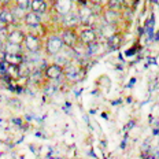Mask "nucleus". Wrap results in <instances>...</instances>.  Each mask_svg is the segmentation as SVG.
Listing matches in <instances>:
<instances>
[{"instance_id": "0eeeda50", "label": "nucleus", "mask_w": 159, "mask_h": 159, "mask_svg": "<svg viewBox=\"0 0 159 159\" xmlns=\"http://www.w3.org/2000/svg\"><path fill=\"white\" fill-rule=\"evenodd\" d=\"M78 21L84 25H92V21H93V12H92L91 8H88L87 6L80 8L78 11Z\"/></svg>"}, {"instance_id": "1a4fd4ad", "label": "nucleus", "mask_w": 159, "mask_h": 159, "mask_svg": "<svg viewBox=\"0 0 159 159\" xmlns=\"http://www.w3.org/2000/svg\"><path fill=\"white\" fill-rule=\"evenodd\" d=\"M25 40V33L22 30H12L7 34V43H11V44H16L21 45Z\"/></svg>"}, {"instance_id": "9b49d317", "label": "nucleus", "mask_w": 159, "mask_h": 159, "mask_svg": "<svg viewBox=\"0 0 159 159\" xmlns=\"http://www.w3.org/2000/svg\"><path fill=\"white\" fill-rule=\"evenodd\" d=\"M30 10L34 14H44L47 10V3L44 0H30Z\"/></svg>"}, {"instance_id": "b1692460", "label": "nucleus", "mask_w": 159, "mask_h": 159, "mask_svg": "<svg viewBox=\"0 0 159 159\" xmlns=\"http://www.w3.org/2000/svg\"><path fill=\"white\" fill-rule=\"evenodd\" d=\"M89 2H91L92 4H100L102 0H89Z\"/></svg>"}, {"instance_id": "f3484780", "label": "nucleus", "mask_w": 159, "mask_h": 159, "mask_svg": "<svg viewBox=\"0 0 159 159\" xmlns=\"http://www.w3.org/2000/svg\"><path fill=\"white\" fill-rule=\"evenodd\" d=\"M104 19H106V24L114 25L115 19H117V11H110V10H108V11L104 14Z\"/></svg>"}, {"instance_id": "a211bd4d", "label": "nucleus", "mask_w": 159, "mask_h": 159, "mask_svg": "<svg viewBox=\"0 0 159 159\" xmlns=\"http://www.w3.org/2000/svg\"><path fill=\"white\" fill-rule=\"evenodd\" d=\"M121 6H122L121 0H108V3H107V7L110 11H118L121 8Z\"/></svg>"}, {"instance_id": "7ed1b4c3", "label": "nucleus", "mask_w": 159, "mask_h": 159, "mask_svg": "<svg viewBox=\"0 0 159 159\" xmlns=\"http://www.w3.org/2000/svg\"><path fill=\"white\" fill-rule=\"evenodd\" d=\"M78 39H80V41H81L82 44L91 45V44H93V43H96L98 34H96L95 29L85 28V29H82V30H81V33H80V36H78Z\"/></svg>"}, {"instance_id": "f03ea898", "label": "nucleus", "mask_w": 159, "mask_h": 159, "mask_svg": "<svg viewBox=\"0 0 159 159\" xmlns=\"http://www.w3.org/2000/svg\"><path fill=\"white\" fill-rule=\"evenodd\" d=\"M24 45L29 52H39L41 48V41L36 34H25V40H24Z\"/></svg>"}, {"instance_id": "39448f33", "label": "nucleus", "mask_w": 159, "mask_h": 159, "mask_svg": "<svg viewBox=\"0 0 159 159\" xmlns=\"http://www.w3.org/2000/svg\"><path fill=\"white\" fill-rule=\"evenodd\" d=\"M63 75L71 82L80 81L81 77H82L81 70H80L77 66H74V65H66L63 67Z\"/></svg>"}, {"instance_id": "4be33fe9", "label": "nucleus", "mask_w": 159, "mask_h": 159, "mask_svg": "<svg viewBox=\"0 0 159 159\" xmlns=\"http://www.w3.org/2000/svg\"><path fill=\"white\" fill-rule=\"evenodd\" d=\"M11 3V0H0V4H3V6H7Z\"/></svg>"}, {"instance_id": "412c9836", "label": "nucleus", "mask_w": 159, "mask_h": 159, "mask_svg": "<svg viewBox=\"0 0 159 159\" xmlns=\"http://www.w3.org/2000/svg\"><path fill=\"white\" fill-rule=\"evenodd\" d=\"M7 24H6L4 22V19L2 18V16H0V32H3V30H6V29H7Z\"/></svg>"}, {"instance_id": "6ab92c4d", "label": "nucleus", "mask_w": 159, "mask_h": 159, "mask_svg": "<svg viewBox=\"0 0 159 159\" xmlns=\"http://www.w3.org/2000/svg\"><path fill=\"white\" fill-rule=\"evenodd\" d=\"M102 33L106 36V37H111L112 34H115L114 33V25H108V24H106L103 28H102Z\"/></svg>"}, {"instance_id": "2eb2a0df", "label": "nucleus", "mask_w": 159, "mask_h": 159, "mask_svg": "<svg viewBox=\"0 0 159 159\" xmlns=\"http://www.w3.org/2000/svg\"><path fill=\"white\" fill-rule=\"evenodd\" d=\"M0 16H2L3 19H4V22L7 25H11L15 22V15L12 11H10V10H0Z\"/></svg>"}, {"instance_id": "6e6552de", "label": "nucleus", "mask_w": 159, "mask_h": 159, "mask_svg": "<svg viewBox=\"0 0 159 159\" xmlns=\"http://www.w3.org/2000/svg\"><path fill=\"white\" fill-rule=\"evenodd\" d=\"M71 7H73L71 0H56L55 3V10L63 16L71 11Z\"/></svg>"}, {"instance_id": "393cba45", "label": "nucleus", "mask_w": 159, "mask_h": 159, "mask_svg": "<svg viewBox=\"0 0 159 159\" xmlns=\"http://www.w3.org/2000/svg\"><path fill=\"white\" fill-rule=\"evenodd\" d=\"M152 3H159V0H151Z\"/></svg>"}, {"instance_id": "5701e85b", "label": "nucleus", "mask_w": 159, "mask_h": 159, "mask_svg": "<svg viewBox=\"0 0 159 159\" xmlns=\"http://www.w3.org/2000/svg\"><path fill=\"white\" fill-rule=\"evenodd\" d=\"M77 2L81 4V7H84V6H87V0H77Z\"/></svg>"}, {"instance_id": "f8f14e48", "label": "nucleus", "mask_w": 159, "mask_h": 159, "mask_svg": "<svg viewBox=\"0 0 159 159\" xmlns=\"http://www.w3.org/2000/svg\"><path fill=\"white\" fill-rule=\"evenodd\" d=\"M65 25L67 26V29H73V26H75V25H78L80 24V21H78V15L75 14V12H69V14H66L65 15Z\"/></svg>"}, {"instance_id": "f257e3e1", "label": "nucleus", "mask_w": 159, "mask_h": 159, "mask_svg": "<svg viewBox=\"0 0 159 159\" xmlns=\"http://www.w3.org/2000/svg\"><path fill=\"white\" fill-rule=\"evenodd\" d=\"M63 48V41L59 36H51L47 40V44H45V49H47L48 55H58L59 52Z\"/></svg>"}, {"instance_id": "aec40b11", "label": "nucleus", "mask_w": 159, "mask_h": 159, "mask_svg": "<svg viewBox=\"0 0 159 159\" xmlns=\"http://www.w3.org/2000/svg\"><path fill=\"white\" fill-rule=\"evenodd\" d=\"M15 4L19 10L25 11V10L30 8V0H15Z\"/></svg>"}, {"instance_id": "ddd939ff", "label": "nucleus", "mask_w": 159, "mask_h": 159, "mask_svg": "<svg viewBox=\"0 0 159 159\" xmlns=\"http://www.w3.org/2000/svg\"><path fill=\"white\" fill-rule=\"evenodd\" d=\"M25 24L30 26V28H37L40 25V16L37 14H34V12H28L25 15Z\"/></svg>"}, {"instance_id": "9d476101", "label": "nucleus", "mask_w": 159, "mask_h": 159, "mask_svg": "<svg viewBox=\"0 0 159 159\" xmlns=\"http://www.w3.org/2000/svg\"><path fill=\"white\" fill-rule=\"evenodd\" d=\"M4 63H7L10 66H21L24 63V56L16 55V54H4V59H3Z\"/></svg>"}, {"instance_id": "dca6fc26", "label": "nucleus", "mask_w": 159, "mask_h": 159, "mask_svg": "<svg viewBox=\"0 0 159 159\" xmlns=\"http://www.w3.org/2000/svg\"><path fill=\"white\" fill-rule=\"evenodd\" d=\"M121 41H122V37L118 33H115V34H112L111 37L107 39V44L110 45V48H118L121 45Z\"/></svg>"}, {"instance_id": "423d86ee", "label": "nucleus", "mask_w": 159, "mask_h": 159, "mask_svg": "<svg viewBox=\"0 0 159 159\" xmlns=\"http://www.w3.org/2000/svg\"><path fill=\"white\" fill-rule=\"evenodd\" d=\"M62 41H63V45H67L70 48H74L75 44H77V34H75L74 29H67L66 28L63 32H62Z\"/></svg>"}, {"instance_id": "4468645a", "label": "nucleus", "mask_w": 159, "mask_h": 159, "mask_svg": "<svg viewBox=\"0 0 159 159\" xmlns=\"http://www.w3.org/2000/svg\"><path fill=\"white\" fill-rule=\"evenodd\" d=\"M3 52L4 54H16L21 55L22 54V47L16 44H11V43H6L4 47H3Z\"/></svg>"}, {"instance_id": "20e7f679", "label": "nucleus", "mask_w": 159, "mask_h": 159, "mask_svg": "<svg viewBox=\"0 0 159 159\" xmlns=\"http://www.w3.org/2000/svg\"><path fill=\"white\" fill-rule=\"evenodd\" d=\"M44 74L48 80H52V81H54V80H58L63 75V66H61L58 63H52V65H49L45 67Z\"/></svg>"}]
</instances>
